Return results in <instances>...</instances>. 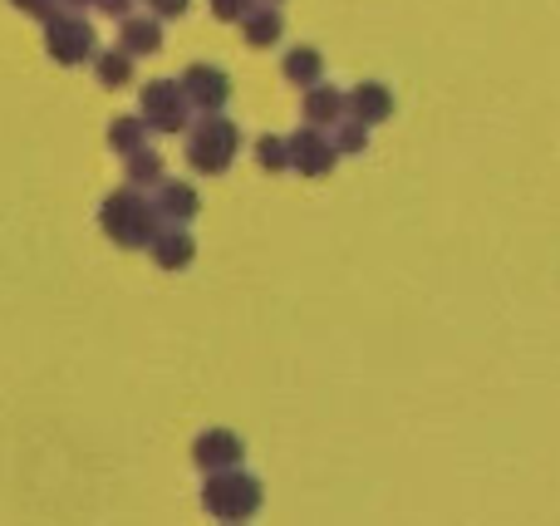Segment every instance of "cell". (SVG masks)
Instances as JSON below:
<instances>
[{
	"label": "cell",
	"mask_w": 560,
	"mask_h": 526,
	"mask_svg": "<svg viewBox=\"0 0 560 526\" xmlns=\"http://www.w3.org/2000/svg\"><path fill=\"white\" fill-rule=\"evenodd\" d=\"M148 143V124L138 114H124V118H114V124H108V148H114V153H138V148Z\"/></svg>",
	"instance_id": "obj_18"
},
{
	"label": "cell",
	"mask_w": 560,
	"mask_h": 526,
	"mask_svg": "<svg viewBox=\"0 0 560 526\" xmlns=\"http://www.w3.org/2000/svg\"><path fill=\"white\" fill-rule=\"evenodd\" d=\"M118 49L133 59L158 55V49H163V20L158 15H124V25H118Z\"/></svg>",
	"instance_id": "obj_12"
},
{
	"label": "cell",
	"mask_w": 560,
	"mask_h": 526,
	"mask_svg": "<svg viewBox=\"0 0 560 526\" xmlns=\"http://www.w3.org/2000/svg\"><path fill=\"white\" fill-rule=\"evenodd\" d=\"M261 502H266V492H261V482H256L252 472H242V468L207 472L202 507L212 512L217 522H226V526H242V522H252L256 512H261Z\"/></svg>",
	"instance_id": "obj_2"
},
{
	"label": "cell",
	"mask_w": 560,
	"mask_h": 526,
	"mask_svg": "<svg viewBox=\"0 0 560 526\" xmlns=\"http://www.w3.org/2000/svg\"><path fill=\"white\" fill-rule=\"evenodd\" d=\"M285 143H290V167H295L300 177H329V173H335L339 153H335V143H329L325 128H310L305 124L300 133H290Z\"/></svg>",
	"instance_id": "obj_6"
},
{
	"label": "cell",
	"mask_w": 560,
	"mask_h": 526,
	"mask_svg": "<svg viewBox=\"0 0 560 526\" xmlns=\"http://www.w3.org/2000/svg\"><path fill=\"white\" fill-rule=\"evenodd\" d=\"M94 74H98L104 89L133 84V55H124V49H104V55H94Z\"/></svg>",
	"instance_id": "obj_16"
},
{
	"label": "cell",
	"mask_w": 560,
	"mask_h": 526,
	"mask_svg": "<svg viewBox=\"0 0 560 526\" xmlns=\"http://www.w3.org/2000/svg\"><path fill=\"white\" fill-rule=\"evenodd\" d=\"M153 212H158V222L163 226H187L197 212H202V197H197V187L192 183H158V192H153Z\"/></svg>",
	"instance_id": "obj_9"
},
{
	"label": "cell",
	"mask_w": 560,
	"mask_h": 526,
	"mask_svg": "<svg viewBox=\"0 0 560 526\" xmlns=\"http://www.w3.org/2000/svg\"><path fill=\"white\" fill-rule=\"evenodd\" d=\"M148 252H153V261L163 266V271H183V266H192L197 242L187 236V226H158V236L148 242Z\"/></svg>",
	"instance_id": "obj_13"
},
{
	"label": "cell",
	"mask_w": 560,
	"mask_h": 526,
	"mask_svg": "<svg viewBox=\"0 0 560 526\" xmlns=\"http://www.w3.org/2000/svg\"><path fill=\"white\" fill-rule=\"evenodd\" d=\"M94 10H104V15L124 20V15H133V0H94Z\"/></svg>",
	"instance_id": "obj_24"
},
{
	"label": "cell",
	"mask_w": 560,
	"mask_h": 526,
	"mask_svg": "<svg viewBox=\"0 0 560 526\" xmlns=\"http://www.w3.org/2000/svg\"><path fill=\"white\" fill-rule=\"evenodd\" d=\"M45 49L55 65H89L98 55L94 25L79 10H55V15H45Z\"/></svg>",
	"instance_id": "obj_4"
},
{
	"label": "cell",
	"mask_w": 560,
	"mask_h": 526,
	"mask_svg": "<svg viewBox=\"0 0 560 526\" xmlns=\"http://www.w3.org/2000/svg\"><path fill=\"white\" fill-rule=\"evenodd\" d=\"M138 118L148 124V133H183V128L192 124V104H187L177 79H153V84H143V108H138Z\"/></svg>",
	"instance_id": "obj_5"
},
{
	"label": "cell",
	"mask_w": 560,
	"mask_h": 526,
	"mask_svg": "<svg viewBox=\"0 0 560 526\" xmlns=\"http://www.w3.org/2000/svg\"><path fill=\"white\" fill-rule=\"evenodd\" d=\"M256 5H261V0H212V15H217V20H226V25H232V20L242 25V20L252 15Z\"/></svg>",
	"instance_id": "obj_21"
},
{
	"label": "cell",
	"mask_w": 560,
	"mask_h": 526,
	"mask_svg": "<svg viewBox=\"0 0 560 526\" xmlns=\"http://www.w3.org/2000/svg\"><path fill=\"white\" fill-rule=\"evenodd\" d=\"M177 84H183L187 104L202 108V114H222L226 98H232V79H226V69H217V65H187Z\"/></svg>",
	"instance_id": "obj_7"
},
{
	"label": "cell",
	"mask_w": 560,
	"mask_h": 526,
	"mask_svg": "<svg viewBox=\"0 0 560 526\" xmlns=\"http://www.w3.org/2000/svg\"><path fill=\"white\" fill-rule=\"evenodd\" d=\"M280 30H285V20H280V10L266 0V5H256L252 15L242 20V35H246V45L252 49H271L276 39H280Z\"/></svg>",
	"instance_id": "obj_15"
},
{
	"label": "cell",
	"mask_w": 560,
	"mask_h": 526,
	"mask_svg": "<svg viewBox=\"0 0 560 526\" xmlns=\"http://www.w3.org/2000/svg\"><path fill=\"white\" fill-rule=\"evenodd\" d=\"M256 163H261L266 173H290V143L280 133L256 138Z\"/></svg>",
	"instance_id": "obj_20"
},
{
	"label": "cell",
	"mask_w": 560,
	"mask_h": 526,
	"mask_svg": "<svg viewBox=\"0 0 560 526\" xmlns=\"http://www.w3.org/2000/svg\"><path fill=\"white\" fill-rule=\"evenodd\" d=\"M98 226H104L108 242L128 246V252H138V246H148L158 236V212L153 202L143 197V187H118V192L104 197V207H98Z\"/></svg>",
	"instance_id": "obj_1"
},
{
	"label": "cell",
	"mask_w": 560,
	"mask_h": 526,
	"mask_svg": "<svg viewBox=\"0 0 560 526\" xmlns=\"http://www.w3.org/2000/svg\"><path fill=\"white\" fill-rule=\"evenodd\" d=\"M236 148H242V128L222 114H202L187 133V163L202 177H222L236 163Z\"/></svg>",
	"instance_id": "obj_3"
},
{
	"label": "cell",
	"mask_w": 560,
	"mask_h": 526,
	"mask_svg": "<svg viewBox=\"0 0 560 526\" xmlns=\"http://www.w3.org/2000/svg\"><path fill=\"white\" fill-rule=\"evenodd\" d=\"M84 5H94V0H55V10H84Z\"/></svg>",
	"instance_id": "obj_25"
},
{
	"label": "cell",
	"mask_w": 560,
	"mask_h": 526,
	"mask_svg": "<svg viewBox=\"0 0 560 526\" xmlns=\"http://www.w3.org/2000/svg\"><path fill=\"white\" fill-rule=\"evenodd\" d=\"M345 114H349V98L339 94L335 84H325V79H319V84H310L305 98H300V118H305L310 128H335Z\"/></svg>",
	"instance_id": "obj_10"
},
{
	"label": "cell",
	"mask_w": 560,
	"mask_h": 526,
	"mask_svg": "<svg viewBox=\"0 0 560 526\" xmlns=\"http://www.w3.org/2000/svg\"><path fill=\"white\" fill-rule=\"evenodd\" d=\"M280 74H285V84L310 89V84H319V79H325V59H319L315 45H295L285 55V65H280Z\"/></svg>",
	"instance_id": "obj_14"
},
{
	"label": "cell",
	"mask_w": 560,
	"mask_h": 526,
	"mask_svg": "<svg viewBox=\"0 0 560 526\" xmlns=\"http://www.w3.org/2000/svg\"><path fill=\"white\" fill-rule=\"evenodd\" d=\"M187 5H192V0H148V10H153L158 20H177V15H187Z\"/></svg>",
	"instance_id": "obj_22"
},
{
	"label": "cell",
	"mask_w": 560,
	"mask_h": 526,
	"mask_svg": "<svg viewBox=\"0 0 560 526\" xmlns=\"http://www.w3.org/2000/svg\"><path fill=\"white\" fill-rule=\"evenodd\" d=\"M271 5H276V0H271Z\"/></svg>",
	"instance_id": "obj_26"
},
{
	"label": "cell",
	"mask_w": 560,
	"mask_h": 526,
	"mask_svg": "<svg viewBox=\"0 0 560 526\" xmlns=\"http://www.w3.org/2000/svg\"><path fill=\"white\" fill-rule=\"evenodd\" d=\"M349 114L359 118V124H388L394 118V94H388V84H374V79H364V84L349 89Z\"/></svg>",
	"instance_id": "obj_11"
},
{
	"label": "cell",
	"mask_w": 560,
	"mask_h": 526,
	"mask_svg": "<svg viewBox=\"0 0 560 526\" xmlns=\"http://www.w3.org/2000/svg\"><path fill=\"white\" fill-rule=\"evenodd\" d=\"M242 458H246V443H242V433H232V429H207V433H197V443H192V463L202 472L242 468Z\"/></svg>",
	"instance_id": "obj_8"
},
{
	"label": "cell",
	"mask_w": 560,
	"mask_h": 526,
	"mask_svg": "<svg viewBox=\"0 0 560 526\" xmlns=\"http://www.w3.org/2000/svg\"><path fill=\"white\" fill-rule=\"evenodd\" d=\"M10 5H15V10H25V15H39V20H45V15H55V0H10Z\"/></svg>",
	"instance_id": "obj_23"
},
{
	"label": "cell",
	"mask_w": 560,
	"mask_h": 526,
	"mask_svg": "<svg viewBox=\"0 0 560 526\" xmlns=\"http://www.w3.org/2000/svg\"><path fill=\"white\" fill-rule=\"evenodd\" d=\"M325 133H329V143H335L339 157H354V153H364L369 148V124H359L354 114H345L335 128H325Z\"/></svg>",
	"instance_id": "obj_19"
},
{
	"label": "cell",
	"mask_w": 560,
	"mask_h": 526,
	"mask_svg": "<svg viewBox=\"0 0 560 526\" xmlns=\"http://www.w3.org/2000/svg\"><path fill=\"white\" fill-rule=\"evenodd\" d=\"M124 173H128V187H158L163 183V153H153V148L143 143L138 153H128Z\"/></svg>",
	"instance_id": "obj_17"
}]
</instances>
